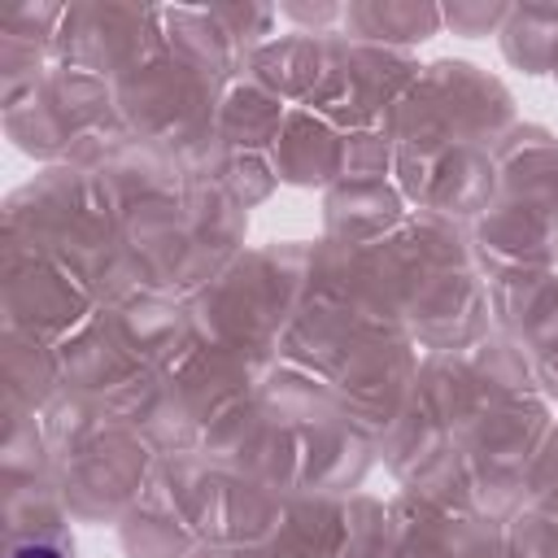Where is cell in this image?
I'll return each mask as SVG.
<instances>
[{"instance_id": "6da1fadb", "label": "cell", "mask_w": 558, "mask_h": 558, "mask_svg": "<svg viewBox=\"0 0 558 558\" xmlns=\"http://www.w3.org/2000/svg\"><path fill=\"white\" fill-rule=\"evenodd\" d=\"M166 52L161 9L135 4H65L57 31V65L96 78H122Z\"/></svg>"}, {"instance_id": "7a4b0ae2", "label": "cell", "mask_w": 558, "mask_h": 558, "mask_svg": "<svg viewBox=\"0 0 558 558\" xmlns=\"http://www.w3.org/2000/svg\"><path fill=\"white\" fill-rule=\"evenodd\" d=\"M214 87L218 78L192 70L174 52L122 74L113 83V109L140 131L170 135V131H205L214 122Z\"/></svg>"}, {"instance_id": "3957f363", "label": "cell", "mask_w": 558, "mask_h": 558, "mask_svg": "<svg viewBox=\"0 0 558 558\" xmlns=\"http://www.w3.org/2000/svg\"><path fill=\"white\" fill-rule=\"evenodd\" d=\"M4 314L17 331L65 340L87 314V283L57 257L4 248Z\"/></svg>"}, {"instance_id": "277c9868", "label": "cell", "mask_w": 558, "mask_h": 558, "mask_svg": "<svg viewBox=\"0 0 558 558\" xmlns=\"http://www.w3.org/2000/svg\"><path fill=\"white\" fill-rule=\"evenodd\" d=\"M140 471H144V449L126 432L96 427L87 440L61 453L57 484L74 514L100 519V514H113L131 497V488L140 484Z\"/></svg>"}, {"instance_id": "5b68a950", "label": "cell", "mask_w": 558, "mask_h": 558, "mask_svg": "<svg viewBox=\"0 0 558 558\" xmlns=\"http://www.w3.org/2000/svg\"><path fill=\"white\" fill-rule=\"evenodd\" d=\"M501 48L514 65H523L532 74L558 70V9L554 4L510 9L506 26H501Z\"/></svg>"}, {"instance_id": "8992f818", "label": "cell", "mask_w": 558, "mask_h": 558, "mask_svg": "<svg viewBox=\"0 0 558 558\" xmlns=\"http://www.w3.org/2000/svg\"><path fill=\"white\" fill-rule=\"evenodd\" d=\"M440 9L432 4H349L344 31L357 39H427L440 26Z\"/></svg>"}, {"instance_id": "52a82bcc", "label": "cell", "mask_w": 558, "mask_h": 558, "mask_svg": "<svg viewBox=\"0 0 558 558\" xmlns=\"http://www.w3.org/2000/svg\"><path fill=\"white\" fill-rule=\"evenodd\" d=\"M440 17H445L458 35H488V31L501 35L510 9H501V4H453V9H445Z\"/></svg>"}, {"instance_id": "ba28073f", "label": "cell", "mask_w": 558, "mask_h": 558, "mask_svg": "<svg viewBox=\"0 0 558 558\" xmlns=\"http://www.w3.org/2000/svg\"><path fill=\"white\" fill-rule=\"evenodd\" d=\"M9 558H74V545H70L65 536L22 541V545H9Z\"/></svg>"}]
</instances>
